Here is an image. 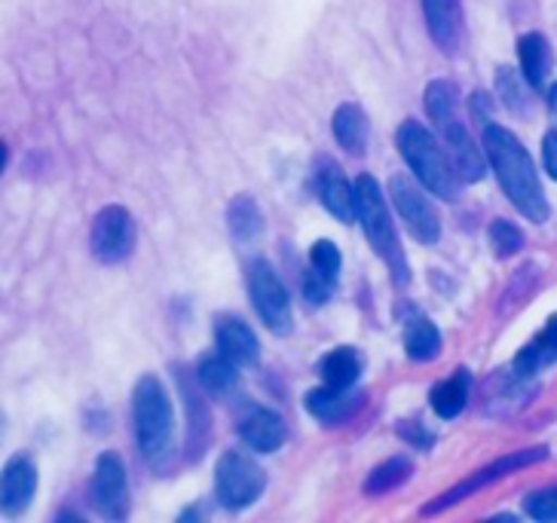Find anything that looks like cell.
Returning a JSON list of instances; mask_svg holds the SVG:
<instances>
[{
	"label": "cell",
	"instance_id": "21",
	"mask_svg": "<svg viewBox=\"0 0 557 523\" xmlns=\"http://www.w3.org/2000/svg\"><path fill=\"white\" fill-rule=\"evenodd\" d=\"M334 138H337V145L346 150V153H352V157H361L364 150H368V138H371V123H368V116L361 111L359 104H341L337 108V114H334Z\"/></svg>",
	"mask_w": 557,
	"mask_h": 523
},
{
	"label": "cell",
	"instance_id": "29",
	"mask_svg": "<svg viewBox=\"0 0 557 523\" xmlns=\"http://www.w3.org/2000/svg\"><path fill=\"white\" fill-rule=\"evenodd\" d=\"M491 248L496 251V258H511L524 248V233L515 227L511 221H493L491 224Z\"/></svg>",
	"mask_w": 557,
	"mask_h": 523
},
{
	"label": "cell",
	"instance_id": "34",
	"mask_svg": "<svg viewBox=\"0 0 557 523\" xmlns=\"http://www.w3.org/2000/svg\"><path fill=\"white\" fill-rule=\"evenodd\" d=\"M398 435H401V438H408L410 444H417V447H429V444H432V435L420 432V425L417 423H401L398 425Z\"/></svg>",
	"mask_w": 557,
	"mask_h": 523
},
{
	"label": "cell",
	"instance_id": "16",
	"mask_svg": "<svg viewBox=\"0 0 557 523\" xmlns=\"http://www.w3.org/2000/svg\"><path fill=\"white\" fill-rule=\"evenodd\" d=\"M239 438L258 453H276L278 447L288 441V425L276 410L251 408L239 420Z\"/></svg>",
	"mask_w": 557,
	"mask_h": 523
},
{
	"label": "cell",
	"instance_id": "8",
	"mask_svg": "<svg viewBox=\"0 0 557 523\" xmlns=\"http://www.w3.org/2000/svg\"><path fill=\"white\" fill-rule=\"evenodd\" d=\"M389 197H393L398 217L405 221L408 233L420 246H435L442 239V217L413 180L405 178V175H395L389 180Z\"/></svg>",
	"mask_w": 557,
	"mask_h": 523
},
{
	"label": "cell",
	"instance_id": "23",
	"mask_svg": "<svg viewBox=\"0 0 557 523\" xmlns=\"http://www.w3.org/2000/svg\"><path fill=\"white\" fill-rule=\"evenodd\" d=\"M319 376L331 389H352L361 376V356L352 346H337L319 361Z\"/></svg>",
	"mask_w": 557,
	"mask_h": 523
},
{
	"label": "cell",
	"instance_id": "1",
	"mask_svg": "<svg viewBox=\"0 0 557 523\" xmlns=\"http://www.w3.org/2000/svg\"><path fill=\"white\" fill-rule=\"evenodd\" d=\"M481 138H484V153H487L493 172L499 178V187L511 199V206L524 214L527 221L545 224L548 221V199H545L536 165L530 160L524 145L515 138V132L503 129L496 123L481 126Z\"/></svg>",
	"mask_w": 557,
	"mask_h": 523
},
{
	"label": "cell",
	"instance_id": "3",
	"mask_svg": "<svg viewBox=\"0 0 557 523\" xmlns=\"http://www.w3.org/2000/svg\"><path fill=\"white\" fill-rule=\"evenodd\" d=\"M423 104H426V114L435 132L442 135L447 157L457 165L459 178L466 180V184H475V180L484 178L487 163L478 153L475 138L469 135L462 116H459L457 86L450 80H432L426 86V92H423Z\"/></svg>",
	"mask_w": 557,
	"mask_h": 523
},
{
	"label": "cell",
	"instance_id": "33",
	"mask_svg": "<svg viewBox=\"0 0 557 523\" xmlns=\"http://www.w3.org/2000/svg\"><path fill=\"white\" fill-rule=\"evenodd\" d=\"M469 108H472V116L478 120V126H487V123H491L493 101L487 92H475V96L469 99Z\"/></svg>",
	"mask_w": 557,
	"mask_h": 523
},
{
	"label": "cell",
	"instance_id": "13",
	"mask_svg": "<svg viewBox=\"0 0 557 523\" xmlns=\"http://www.w3.org/2000/svg\"><path fill=\"white\" fill-rule=\"evenodd\" d=\"M341 278V251L331 239H319L310 248V270L304 273V297L312 307L329 303Z\"/></svg>",
	"mask_w": 557,
	"mask_h": 523
},
{
	"label": "cell",
	"instance_id": "27",
	"mask_svg": "<svg viewBox=\"0 0 557 523\" xmlns=\"http://www.w3.org/2000/svg\"><path fill=\"white\" fill-rule=\"evenodd\" d=\"M227 227L230 236H233L236 242H251V239H258L263 229V214L261 209H258V202L251 197L230 199Z\"/></svg>",
	"mask_w": 557,
	"mask_h": 523
},
{
	"label": "cell",
	"instance_id": "32",
	"mask_svg": "<svg viewBox=\"0 0 557 523\" xmlns=\"http://www.w3.org/2000/svg\"><path fill=\"white\" fill-rule=\"evenodd\" d=\"M542 163L548 169V175L557 180V126H552L542 141Z\"/></svg>",
	"mask_w": 557,
	"mask_h": 523
},
{
	"label": "cell",
	"instance_id": "17",
	"mask_svg": "<svg viewBox=\"0 0 557 523\" xmlns=\"http://www.w3.org/2000/svg\"><path fill=\"white\" fill-rule=\"evenodd\" d=\"M361 404H364V395H352L349 389H331V386L312 389L304 398V408L310 410L319 423L329 425L346 423L352 413H359Z\"/></svg>",
	"mask_w": 557,
	"mask_h": 523
},
{
	"label": "cell",
	"instance_id": "22",
	"mask_svg": "<svg viewBox=\"0 0 557 523\" xmlns=\"http://www.w3.org/2000/svg\"><path fill=\"white\" fill-rule=\"evenodd\" d=\"M469 393H472V374L466 368H459V371H454V374L432 389L429 401H432V410L442 420H457L459 413L466 410V404H469Z\"/></svg>",
	"mask_w": 557,
	"mask_h": 523
},
{
	"label": "cell",
	"instance_id": "14",
	"mask_svg": "<svg viewBox=\"0 0 557 523\" xmlns=\"http://www.w3.org/2000/svg\"><path fill=\"white\" fill-rule=\"evenodd\" d=\"M315 194L322 199L325 212L334 214L337 221L349 224L356 217V187L346 180L344 169L329 157L315 165Z\"/></svg>",
	"mask_w": 557,
	"mask_h": 523
},
{
	"label": "cell",
	"instance_id": "7",
	"mask_svg": "<svg viewBox=\"0 0 557 523\" xmlns=\"http://www.w3.org/2000/svg\"><path fill=\"white\" fill-rule=\"evenodd\" d=\"M248 297L255 303V312L261 315V322L273 334H292L295 327V312H292V300H288V291L282 285V278L273 270V263L263 261H251L248 266Z\"/></svg>",
	"mask_w": 557,
	"mask_h": 523
},
{
	"label": "cell",
	"instance_id": "31",
	"mask_svg": "<svg viewBox=\"0 0 557 523\" xmlns=\"http://www.w3.org/2000/svg\"><path fill=\"white\" fill-rule=\"evenodd\" d=\"M524 511L533 521H557V487L530 493L524 499Z\"/></svg>",
	"mask_w": 557,
	"mask_h": 523
},
{
	"label": "cell",
	"instance_id": "24",
	"mask_svg": "<svg viewBox=\"0 0 557 523\" xmlns=\"http://www.w3.org/2000/svg\"><path fill=\"white\" fill-rule=\"evenodd\" d=\"M518 59H521V74L533 89H542L552 71V47L540 32L524 34L518 40Z\"/></svg>",
	"mask_w": 557,
	"mask_h": 523
},
{
	"label": "cell",
	"instance_id": "4",
	"mask_svg": "<svg viewBox=\"0 0 557 523\" xmlns=\"http://www.w3.org/2000/svg\"><path fill=\"white\" fill-rule=\"evenodd\" d=\"M395 145L401 150L405 163L410 165L413 178L426 187L429 194L442 199H457L459 197V172L454 160L447 157V150L438 145V138L420 126L417 120H405L398 132H395Z\"/></svg>",
	"mask_w": 557,
	"mask_h": 523
},
{
	"label": "cell",
	"instance_id": "11",
	"mask_svg": "<svg viewBox=\"0 0 557 523\" xmlns=\"http://www.w3.org/2000/svg\"><path fill=\"white\" fill-rule=\"evenodd\" d=\"M545 457H548V450H545V447H530V450L508 453V457H503L499 462H493V465H487V469H481V472L472 474L469 481H462V484L454 487L450 493L438 496V502H432V506L423 508V514H438V511H444V508L457 506V502H462L469 493L484 490L487 484H496V481H503V477H508L511 472H521V469H527V465H536V462H542Z\"/></svg>",
	"mask_w": 557,
	"mask_h": 523
},
{
	"label": "cell",
	"instance_id": "35",
	"mask_svg": "<svg viewBox=\"0 0 557 523\" xmlns=\"http://www.w3.org/2000/svg\"><path fill=\"white\" fill-rule=\"evenodd\" d=\"M548 104H552V114L557 116V83L552 86V92H548Z\"/></svg>",
	"mask_w": 557,
	"mask_h": 523
},
{
	"label": "cell",
	"instance_id": "6",
	"mask_svg": "<svg viewBox=\"0 0 557 523\" xmlns=\"http://www.w3.org/2000/svg\"><path fill=\"white\" fill-rule=\"evenodd\" d=\"M267 490V474L263 469L239 450H230L214 465V499L227 511H243L255 506Z\"/></svg>",
	"mask_w": 557,
	"mask_h": 523
},
{
	"label": "cell",
	"instance_id": "9",
	"mask_svg": "<svg viewBox=\"0 0 557 523\" xmlns=\"http://www.w3.org/2000/svg\"><path fill=\"white\" fill-rule=\"evenodd\" d=\"M89 499L104 521H126L129 518V477L123 469V459L116 453H101L96 459Z\"/></svg>",
	"mask_w": 557,
	"mask_h": 523
},
{
	"label": "cell",
	"instance_id": "25",
	"mask_svg": "<svg viewBox=\"0 0 557 523\" xmlns=\"http://www.w3.org/2000/svg\"><path fill=\"white\" fill-rule=\"evenodd\" d=\"M181 393H184V404L190 410V425H187V450H190V459H197L202 453V447L212 438V413H202L199 416L197 410L202 408V395H199V383L194 379H184V374L178 376Z\"/></svg>",
	"mask_w": 557,
	"mask_h": 523
},
{
	"label": "cell",
	"instance_id": "18",
	"mask_svg": "<svg viewBox=\"0 0 557 523\" xmlns=\"http://www.w3.org/2000/svg\"><path fill=\"white\" fill-rule=\"evenodd\" d=\"M34 490H37V469L28 459H13L3 469V514L7 518H18L25 508L32 506Z\"/></svg>",
	"mask_w": 557,
	"mask_h": 523
},
{
	"label": "cell",
	"instance_id": "12",
	"mask_svg": "<svg viewBox=\"0 0 557 523\" xmlns=\"http://www.w3.org/2000/svg\"><path fill=\"white\" fill-rule=\"evenodd\" d=\"M429 37L444 55H457L466 40V16L459 0H420Z\"/></svg>",
	"mask_w": 557,
	"mask_h": 523
},
{
	"label": "cell",
	"instance_id": "30",
	"mask_svg": "<svg viewBox=\"0 0 557 523\" xmlns=\"http://www.w3.org/2000/svg\"><path fill=\"white\" fill-rule=\"evenodd\" d=\"M496 86H499V92H503V101H506L508 111H515V114L530 111V99L524 96V86H521L518 74H515L511 67H499V71H496Z\"/></svg>",
	"mask_w": 557,
	"mask_h": 523
},
{
	"label": "cell",
	"instance_id": "15",
	"mask_svg": "<svg viewBox=\"0 0 557 523\" xmlns=\"http://www.w3.org/2000/svg\"><path fill=\"white\" fill-rule=\"evenodd\" d=\"M214 346H218L221 356L236 361L239 368H251L261 359V344H258L255 331L236 315H221L214 322Z\"/></svg>",
	"mask_w": 557,
	"mask_h": 523
},
{
	"label": "cell",
	"instance_id": "26",
	"mask_svg": "<svg viewBox=\"0 0 557 523\" xmlns=\"http://www.w3.org/2000/svg\"><path fill=\"white\" fill-rule=\"evenodd\" d=\"M405 352L413 361H432L442 352V334L426 315H413L405 325Z\"/></svg>",
	"mask_w": 557,
	"mask_h": 523
},
{
	"label": "cell",
	"instance_id": "20",
	"mask_svg": "<svg viewBox=\"0 0 557 523\" xmlns=\"http://www.w3.org/2000/svg\"><path fill=\"white\" fill-rule=\"evenodd\" d=\"M236 368L239 364L230 361L227 356H221V352L206 356L197 368V383L202 386V393L212 395V398H230V395L239 393V386H243V376H239Z\"/></svg>",
	"mask_w": 557,
	"mask_h": 523
},
{
	"label": "cell",
	"instance_id": "19",
	"mask_svg": "<svg viewBox=\"0 0 557 523\" xmlns=\"http://www.w3.org/2000/svg\"><path fill=\"white\" fill-rule=\"evenodd\" d=\"M557 361V312L545 322L540 334L530 340V344L518 352V359L511 364V371L518 376H524V379H533V376L540 374L542 368H548V364H555Z\"/></svg>",
	"mask_w": 557,
	"mask_h": 523
},
{
	"label": "cell",
	"instance_id": "28",
	"mask_svg": "<svg viewBox=\"0 0 557 523\" xmlns=\"http://www.w3.org/2000/svg\"><path fill=\"white\" fill-rule=\"evenodd\" d=\"M410 469H413V465H410L408 457L386 459L383 465H377L374 472L368 474V481H364V493H368V496H383V493L401 487V484L410 477Z\"/></svg>",
	"mask_w": 557,
	"mask_h": 523
},
{
	"label": "cell",
	"instance_id": "5",
	"mask_svg": "<svg viewBox=\"0 0 557 523\" xmlns=\"http://www.w3.org/2000/svg\"><path fill=\"white\" fill-rule=\"evenodd\" d=\"M356 217H359L361 229H364V239L371 242L374 254L383 258V263L389 266L395 285H408L410 270L405 254H401L398 229H395L389 206L383 199V190H380V184L371 175L356 178Z\"/></svg>",
	"mask_w": 557,
	"mask_h": 523
},
{
	"label": "cell",
	"instance_id": "10",
	"mask_svg": "<svg viewBox=\"0 0 557 523\" xmlns=\"http://www.w3.org/2000/svg\"><path fill=\"white\" fill-rule=\"evenodd\" d=\"M89 248L99 263L126 261L135 248V221L123 206H108L96 214L92 233H89Z\"/></svg>",
	"mask_w": 557,
	"mask_h": 523
},
{
	"label": "cell",
	"instance_id": "2",
	"mask_svg": "<svg viewBox=\"0 0 557 523\" xmlns=\"http://www.w3.org/2000/svg\"><path fill=\"white\" fill-rule=\"evenodd\" d=\"M135 441L150 472L165 474L175 465V410L160 376L145 374L132 393Z\"/></svg>",
	"mask_w": 557,
	"mask_h": 523
}]
</instances>
